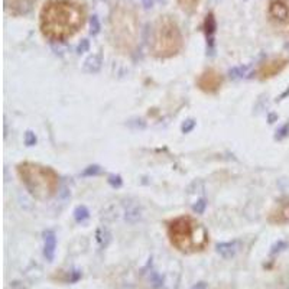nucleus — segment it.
<instances>
[{"mask_svg":"<svg viewBox=\"0 0 289 289\" xmlns=\"http://www.w3.org/2000/svg\"><path fill=\"white\" fill-rule=\"evenodd\" d=\"M87 12L78 0H47L39 12L41 34L54 42H65L85 25Z\"/></svg>","mask_w":289,"mask_h":289,"instance_id":"f257e3e1","label":"nucleus"},{"mask_svg":"<svg viewBox=\"0 0 289 289\" xmlns=\"http://www.w3.org/2000/svg\"><path fill=\"white\" fill-rule=\"evenodd\" d=\"M140 19L133 3L117 1L109 17V39L116 51L123 55H130L139 41Z\"/></svg>","mask_w":289,"mask_h":289,"instance_id":"f03ea898","label":"nucleus"},{"mask_svg":"<svg viewBox=\"0 0 289 289\" xmlns=\"http://www.w3.org/2000/svg\"><path fill=\"white\" fill-rule=\"evenodd\" d=\"M167 233L173 247L185 255L200 253L210 244L207 229L191 216H179L168 221Z\"/></svg>","mask_w":289,"mask_h":289,"instance_id":"7ed1b4c3","label":"nucleus"},{"mask_svg":"<svg viewBox=\"0 0 289 289\" xmlns=\"http://www.w3.org/2000/svg\"><path fill=\"white\" fill-rule=\"evenodd\" d=\"M184 47V36L178 22L171 15H162L156 19L149 39L152 57L167 59L178 55Z\"/></svg>","mask_w":289,"mask_h":289,"instance_id":"20e7f679","label":"nucleus"},{"mask_svg":"<svg viewBox=\"0 0 289 289\" xmlns=\"http://www.w3.org/2000/svg\"><path fill=\"white\" fill-rule=\"evenodd\" d=\"M16 172L34 198L48 200L57 194L59 176L52 168L35 162H22L16 167Z\"/></svg>","mask_w":289,"mask_h":289,"instance_id":"39448f33","label":"nucleus"},{"mask_svg":"<svg viewBox=\"0 0 289 289\" xmlns=\"http://www.w3.org/2000/svg\"><path fill=\"white\" fill-rule=\"evenodd\" d=\"M266 16L271 26L279 34H289V0H269Z\"/></svg>","mask_w":289,"mask_h":289,"instance_id":"423d86ee","label":"nucleus"},{"mask_svg":"<svg viewBox=\"0 0 289 289\" xmlns=\"http://www.w3.org/2000/svg\"><path fill=\"white\" fill-rule=\"evenodd\" d=\"M288 64L289 58L282 57V55L268 58V59L262 61L260 65L257 67V69H256V77H257L259 80H262V81L269 80V78H272V77L281 74V72L287 68Z\"/></svg>","mask_w":289,"mask_h":289,"instance_id":"0eeeda50","label":"nucleus"},{"mask_svg":"<svg viewBox=\"0 0 289 289\" xmlns=\"http://www.w3.org/2000/svg\"><path fill=\"white\" fill-rule=\"evenodd\" d=\"M223 83H224L223 74L214 68H208V69L203 71L197 78V87L207 94L217 93L221 88Z\"/></svg>","mask_w":289,"mask_h":289,"instance_id":"6e6552de","label":"nucleus"},{"mask_svg":"<svg viewBox=\"0 0 289 289\" xmlns=\"http://www.w3.org/2000/svg\"><path fill=\"white\" fill-rule=\"evenodd\" d=\"M35 3L36 0H4V10L7 15L19 17L28 15L34 9Z\"/></svg>","mask_w":289,"mask_h":289,"instance_id":"1a4fd4ad","label":"nucleus"},{"mask_svg":"<svg viewBox=\"0 0 289 289\" xmlns=\"http://www.w3.org/2000/svg\"><path fill=\"white\" fill-rule=\"evenodd\" d=\"M269 223L272 224H285L289 223V198L281 200L268 216Z\"/></svg>","mask_w":289,"mask_h":289,"instance_id":"9d476101","label":"nucleus"},{"mask_svg":"<svg viewBox=\"0 0 289 289\" xmlns=\"http://www.w3.org/2000/svg\"><path fill=\"white\" fill-rule=\"evenodd\" d=\"M57 250V237L54 231H45L44 234V256L48 262H52Z\"/></svg>","mask_w":289,"mask_h":289,"instance_id":"9b49d317","label":"nucleus"},{"mask_svg":"<svg viewBox=\"0 0 289 289\" xmlns=\"http://www.w3.org/2000/svg\"><path fill=\"white\" fill-rule=\"evenodd\" d=\"M238 241H227V243H220L217 246V252L221 257L224 259H231L237 252H238Z\"/></svg>","mask_w":289,"mask_h":289,"instance_id":"f8f14e48","label":"nucleus"},{"mask_svg":"<svg viewBox=\"0 0 289 289\" xmlns=\"http://www.w3.org/2000/svg\"><path fill=\"white\" fill-rule=\"evenodd\" d=\"M176 1H178V4L181 6V9L185 10V12H188V13L195 12L197 7H198L200 3H201V0H176Z\"/></svg>","mask_w":289,"mask_h":289,"instance_id":"ddd939ff","label":"nucleus"},{"mask_svg":"<svg viewBox=\"0 0 289 289\" xmlns=\"http://www.w3.org/2000/svg\"><path fill=\"white\" fill-rule=\"evenodd\" d=\"M74 216H75V220H77L78 223H80V221H84L85 219H88V210H87L85 207H78V208L75 210Z\"/></svg>","mask_w":289,"mask_h":289,"instance_id":"4468645a","label":"nucleus"},{"mask_svg":"<svg viewBox=\"0 0 289 289\" xmlns=\"http://www.w3.org/2000/svg\"><path fill=\"white\" fill-rule=\"evenodd\" d=\"M25 143H26L28 146L35 145V143H36V136H35V133H32V132H26V135H25Z\"/></svg>","mask_w":289,"mask_h":289,"instance_id":"2eb2a0df","label":"nucleus"},{"mask_svg":"<svg viewBox=\"0 0 289 289\" xmlns=\"http://www.w3.org/2000/svg\"><path fill=\"white\" fill-rule=\"evenodd\" d=\"M205 207H207L205 200H200V201L194 205V211H195V213H198V214H201V213H204Z\"/></svg>","mask_w":289,"mask_h":289,"instance_id":"dca6fc26","label":"nucleus"},{"mask_svg":"<svg viewBox=\"0 0 289 289\" xmlns=\"http://www.w3.org/2000/svg\"><path fill=\"white\" fill-rule=\"evenodd\" d=\"M97 173H100V167H88L84 172H83V175L84 176H88V175H97Z\"/></svg>","mask_w":289,"mask_h":289,"instance_id":"f3484780","label":"nucleus"},{"mask_svg":"<svg viewBox=\"0 0 289 289\" xmlns=\"http://www.w3.org/2000/svg\"><path fill=\"white\" fill-rule=\"evenodd\" d=\"M191 289H207V284L205 282H198V284H195Z\"/></svg>","mask_w":289,"mask_h":289,"instance_id":"a211bd4d","label":"nucleus"},{"mask_svg":"<svg viewBox=\"0 0 289 289\" xmlns=\"http://www.w3.org/2000/svg\"><path fill=\"white\" fill-rule=\"evenodd\" d=\"M87 48H88V42H87V41H84V42H83V45H80V47H78V51L81 52V51H84V50H87Z\"/></svg>","mask_w":289,"mask_h":289,"instance_id":"6ab92c4d","label":"nucleus"},{"mask_svg":"<svg viewBox=\"0 0 289 289\" xmlns=\"http://www.w3.org/2000/svg\"><path fill=\"white\" fill-rule=\"evenodd\" d=\"M145 4H146V7L152 6V0H145Z\"/></svg>","mask_w":289,"mask_h":289,"instance_id":"aec40b11","label":"nucleus"}]
</instances>
